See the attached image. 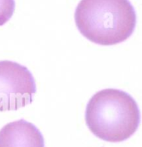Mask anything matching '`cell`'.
Returning <instances> with one entry per match:
<instances>
[{
  "instance_id": "6da1fadb",
  "label": "cell",
  "mask_w": 142,
  "mask_h": 147,
  "mask_svg": "<svg viewBox=\"0 0 142 147\" xmlns=\"http://www.w3.org/2000/svg\"><path fill=\"white\" fill-rule=\"evenodd\" d=\"M79 32L101 46H112L128 39L136 24L129 0H81L75 12Z\"/></svg>"
},
{
  "instance_id": "7a4b0ae2",
  "label": "cell",
  "mask_w": 142,
  "mask_h": 147,
  "mask_svg": "<svg viewBox=\"0 0 142 147\" xmlns=\"http://www.w3.org/2000/svg\"><path fill=\"white\" fill-rule=\"evenodd\" d=\"M140 110L127 93L107 88L89 101L85 118L96 136L109 142H121L130 137L139 127Z\"/></svg>"
},
{
  "instance_id": "3957f363",
  "label": "cell",
  "mask_w": 142,
  "mask_h": 147,
  "mask_svg": "<svg viewBox=\"0 0 142 147\" xmlns=\"http://www.w3.org/2000/svg\"><path fill=\"white\" fill-rule=\"evenodd\" d=\"M36 92L33 76L27 67L14 61H0V112L30 104Z\"/></svg>"
},
{
  "instance_id": "277c9868",
  "label": "cell",
  "mask_w": 142,
  "mask_h": 147,
  "mask_svg": "<svg viewBox=\"0 0 142 147\" xmlns=\"http://www.w3.org/2000/svg\"><path fill=\"white\" fill-rule=\"evenodd\" d=\"M0 147H45L40 131L33 124L21 119L0 130Z\"/></svg>"
},
{
  "instance_id": "5b68a950",
  "label": "cell",
  "mask_w": 142,
  "mask_h": 147,
  "mask_svg": "<svg viewBox=\"0 0 142 147\" xmlns=\"http://www.w3.org/2000/svg\"><path fill=\"white\" fill-rule=\"evenodd\" d=\"M15 9L14 0H0V26L4 25L12 18Z\"/></svg>"
}]
</instances>
